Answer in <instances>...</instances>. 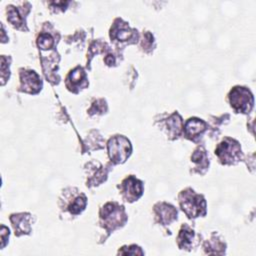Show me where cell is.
Masks as SVG:
<instances>
[{"instance_id": "cell-22", "label": "cell", "mask_w": 256, "mask_h": 256, "mask_svg": "<svg viewBox=\"0 0 256 256\" xmlns=\"http://www.w3.org/2000/svg\"><path fill=\"white\" fill-rule=\"evenodd\" d=\"M143 39H141V48L146 52H150L155 47V41L154 37L150 32H145Z\"/></svg>"}, {"instance_id": "cell-4", "label": "cell", "mask_w": 256, "mask_h": 256, "mask_svg": "<svg viewBox=\"0 0 256 256\" xmlns=\"http://www.w3.org/2000/svg\"><path fill=\"white\" fill-rule=\"evenodd\" d=\"M215 155L223 165H235L242 160L240 143L230 137H225L216 147Z\"/></svg>"}, {"instance_id": "cell-12", "label": "cell", "mask_w": 256, "mask_h": 256, "mask_svg": "<svg viewBox=\"0 0 256 256\" xmlns=\"http://www.w3.org/2000/svg\"><path fill=\"white\" fill-rule=\"evenodd\" d=\"M135 32L137 31L131 29L126 22L120 18H117L110 29V38L114 41L125 42L135 38L137 39V33Z\"/></svg>"}, {"instance_id": "cell-21", "label": "cell", "mask_w": 256, "mask_h": 256, "mask_svg": "<svg viewBox=\"0 0 256 256\" xmlns=\"http://www.w3.org/2000/svg\"><path fill=\"white\" fill-rule=\"evenodd\" d=\"M37 45L42 50L51 49L54 45V39L49 33H41L37 38Z\"/></svg>"}, {"instance_id": "cell-17", "label": "cell", "mask_w": 256, "mask_h": 256, "mask_svg": "<svg viewBox=\"0 0 256 256\" xmlns=\"http://www.w3.org/2000/svg\"><path fill=\"white\" fill-rule=\"evenodd\" d=\"M191 162L193 163V173L203 175L209 168V157L204 147L198 146L191 155Z\"/></svg>"}, {"instance_id": "cell-15", "label": "cell", "mask_w": 256, "mask_h": 256, "mask_svg": "<svg viewBox=\"0 0 256 256\" xmlns=\"http://www.w3.org/2000/svg\"><path fill=\"white\" fill-rule=\"evenodd\" d=\"M162 128L168 138L170 139L177 138L183 131L182 117L178 112H174L168 115V117L163 119L162 121Z\"/></svg>"}, {"instance_id": "cell-25", "label": "cell", "mask_w": 256, "mask_h": 256, "mask_svg": "<svg viewBox=\"0 0 256 256\" xmlns=\"http://www.w3.org/2000/svg\"><path fill=\"white\" fill-rule=\"evenodd\" d=\"M104 61L105 63L108 65V66H112V65H115L116 63V59H115V56L112 55V54H107L104 58Z\"/></svg>"}, {"instance_id": "cell-1", "label": "cell", "mask_w": 256, "mask_h": 256, "mask_svg": "<svg viewBox=\"0 0 256 256\" xmlns=\"http://www.w3.org/2000/svg\"><path fill=\"white\" fill-rule=\"evenodd\" d=\"M128 216L122 205L112 201L105 203L99 211V223L108 233L123 227L127 222Z\"/></svg>"}, {"instance_id": "cell-16", "label": "cell", "mask_w": 256, "mask_h": 256, "mask_svg": "<svg viewBox=\"0 0 256 256\" xmlns=\"http://www.w3.org/2000/svg\"><path fill=\"white\" fill-rule=\"evenodd\" d=\"M207 129V123L199 118H189L183 124V133L189 140L195 141L197 138L203 135Z\"/></svg>"}, {"instance_id": "cell-11", "label": "cell", "mask_w": 256, "mask_h": 256, "mask_svg": "<svg viewBox=\"0 0 256 256\" xmlns=\"http://www.w3.org/2000/svg\"><path fill=\"white\" fill-rule=\"evenodd\" d=\"M86 173H87V187L98 186L103 183L108 175V171L105 167L98 161H91L86 165Z\"/></svg>"}, {"instance_id": "cell-9", "label": "cell", "mask_w": 256, "mask_h": 256, "mask_svg": "<svg viewBox=\"0 0 256 256\" xmlns=\"http://www.w3.org/2000/svg\"><path fill=\"white\" fill-rule=\"evenodd\" d=\"M176 242L179 249L190 251L199 245L200 235L197 234L189 225L183 224L178 232Z\"/></svg>"}, {"instance_id": "cell-13", "label": "cell", "mask_w": 256, "mask_h": 256, "mask_svg": "<svg viewBox=\"0 0 256 256\" xmlns=\"http://www.w3.org/2000/svg\"><path fill=\"white\" fill-rule=\"evenodd\" d=\"M87 85L88 80L86 72L80 66H77L73 70H71L66 77V87L68 88V90L74 93H77L81 89L86 88Z\"/></svg>"}, {"instance_id": "cell-18", "label": "cell", "mask_w": 256, "mask_h": 256, "mask_svg": "<svg viewBox=\"0 0 256 256\" xmlns=\"http://www.w3.org/2000/svg\"><path fill=\"white\" fill-rule=\"evenodd\" d=\"M206 254H224L226 250V243L218 233H212L203 245Z\"/></svg>"}, {"instance_id": "cell-2", "label": "cell", "mask_w": 256, "mask_h": 256, "mask_svg": "<svg viewBox=\"0 0 256 256\" xmlns=\"http://www.w3.org/2000/svg\"><path fill=\"white\" fill-rule=\"evenodd\" d=\"M178 202L182 211L190 219L204 217L207 213V203L204 196L197 194L191 188H186L179 193Z\"/></svg>"}, {"instance_id": "cell-3", "label": "cell", "mask_w": 256, "mask_h": 256, "mask_svg": "<svg viewBox=\"0 0 256 256\" xmlns=\"http://www.w3.org/2000/svg\"><path fill=\"white\" fill-rule=\"evenodd\" d=\"M87 205V198L84 193L75 187L64 189L59 197L60 209L70 215H79Z\"/></svg>"}, {"instance_id": "cell-24", "label": "cell", "mask_w": 256, "mask_h": 256, "mask_svg": "<svg viewBox=\"0 0 256 256\" xmlns=\"http://www.w3.org/2000/svg\"><path fill=\"white\" fill-rule=\"evenodd\" d=\"M9 238V229L2 225L1 226V248L3 249L7 243V240Z\"/></svg>"}, {"instance_id": "cell-10", "label": "cell", "mask_w": 256, "mask_h": 256, "mask_svg": "<svg viewBox=\"0 0 256 256\" xmlns=\"http://www.w3.org/2000/svg\"><path fill=\"white\" fill-rule=\"evenodd\" d=\"M155 221L162 225H170L177 220L178 212L176 208L166 202H157L153 206Z\"/></svg>"}, {"instance_id": "cell-20", "label": "cell", "mask_w": 256, "mask_h": 256, "mask_svg": "<svg viewBox=\"0 0 256 256\" xmlns=\"http://www.w3.org/2000/svg\"><path fill=\"white\" fill-rule=\"evenodd\" d=\"M108 109L107 103L103 98H97L91 104V107L88 109V113L90 115H102L106 113Z\"/></svg>"}, {"instance_id": "cell-8", "label": "cell", "mask_w": 256, "mask_h": 256, "mask_svg": "<svg viewBox=\"0 0 256 256\" xmlns=\"http://www.w3.org/2000/svg\"><path fill=\"white\" fill-rule=\"evenodd\" d=\"M20 85L19 90L29 94H37L41 91L42 81L40 76L30 69H20Z\"/></svg>"}, {"instance_id": "cell-7", "label": "cell", "mask_w": 256, "mask_h": 256, "mask_svg": "<svg viewBox=\"0 0 256 256\" xmlns=\"http://www.w3.org/2000/svg\"><path fill=\"white\" fill-rule=\"evenodd\" d=\"M119 188V194L126 202L132 203L137 201L143 194V182L134 175H129L122 180Z\"/></svg>"}, {"instance_id": "cell-23", "label": "cell", "mask_w": 256, "mask_h": 256, "mask_svg": "<svg viewBox=\"0 0 256 256\" xmlns=\"http://www.w3.org/2000/svg\"><path fill=\"white\" fill-rule=\"evenodd\" d=\"M118 254H123V255H143L144 252L142 251V249L135 245H129V246H123L121 249H119Z\"/></svg>"}, {"instance_id": "cell-6", "label": "cell", "mask_w": 256, "mask_h": 256, "mask_svg": "<svg viewBox=\"0 0 256 256\" xmlns=\"http://www.w3.org/2000/svg\"><path fill=\"white\" fill-rule=\"evenodd\" d=\"M228 101L235 113H249L254 105L251 91L243 86L233 87L228 94Z\"/></svg>"}, {"instance_id": "cell-5", "label": "cell", "mask_w": 256, "mask_h": 256, "mask_svg": "<svg viewBox=\"0 0 256 256\" xmlns=\"http://www.w3.org/2000/svg\"><path fill=\"white\" fill-rule=\"evenodd\" d=\"M108 156L112 163H124L132 152V145L129 139L123 135H114L107 142Z\"/></svg>"}, {"instance_id": "cell-14", "label": "cell", "mask_w": 256, "mask_h": 256, "mask_svg": "<svg viewBox=\"0 0 256 256\" xmlns=\"http://www.w3.org/2000/svg\"><path fill=\"white\" fill-rule=\"evenodd\" d=\"M10 221L16 236L27 235L32 231V215L27 212L10 215Z\"/></svg>"}, {"instance_id": "cell-19", "label": "cell", "mask_w": 256, "mask_h": 256, "mask_svg": "<svg viewBox=\"0 0 256 256\" xmlns=\"http://www.w3.org/2000/svg\"><path fill=\"white\" fill-rule=\"evenodd\" d=\"M7 20L16 27L17 29H21V27L24 25V18L19 12V10L14 6H8L7 7Z\"/></svg>"}]
</instances>
